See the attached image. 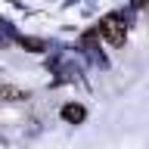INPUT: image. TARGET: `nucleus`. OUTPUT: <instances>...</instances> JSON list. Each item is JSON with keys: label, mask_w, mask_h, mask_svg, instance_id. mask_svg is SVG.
Returning a JSON list of instances; mask_svg holds the SVG:
<instances>
[{"label": "nucleus", "mask_w": 149, "mask_h": 149, "mask_svg": "<svg viewBox=\"0 0 149 149\" xmlns=\"http://www.w3.org/2000/svg\"><path fill=\"white\" fill-rule=\"evenodd\" d=\"M96 31H100V37L106 40V44H112V47H118V44H124V34H127V25H124V19L121 16H106L96 25Z\"/></svg>", "instance_id": "1"}, {"label": "nucleus", "mask_w": 149, "mask_h": 149, "mask_svg": "<svg viewBox=\"0 0 149 149\" xmlns=\"http://www.w3.org/2000/svg\"><path fill=\"white\" fill-rule=\"evenodd\" d=\"M62 118H68V121H81V118H84V109H81V106H65V109H62Z\"/></svg>", "instance_id": "2"}, {"label": "nucleus", "mask_w": 149, "mask_h": 149, "mask_svg": "<svg viewBox=\"0 0 149 149\" xmlns=\"http://www.w3.org/2000/svg\"><path fill=\"white\" fill-rule=\"evenodd\" d=\"M0 96H16V100H19V96H25V93L16 90V87H0Z\"/></svg>", "instance_id": "3"}]
</instances>
